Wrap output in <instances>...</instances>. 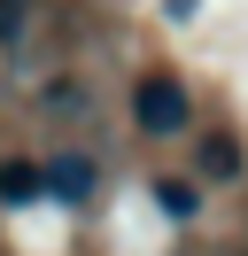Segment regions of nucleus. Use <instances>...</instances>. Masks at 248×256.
<instances>
[{"mask_svg":"<svg viewBox=\"0 0 248 256\" xmlns=\"http://www.w3.org/2000/svg\"><path fill=\"white\" fill-rule=\"evenodd\" d=\"M16 16H24V0H0V39H16Z\"/></svg>","mask_w":248,"mask_h":256,"instance_id":"obj_6","label":"nucleus"},{"mask_svg":"<svg viewBox=\"0 0 248 256\" xmlns=\"http://www.w3.org/2000/svg\"><path fill=\"white\" fill-rule=\"evenodd\" d=\"M202 171L210 178H240V148L232 140H202Z\"/></svg>","mask_w":248,"mask_h":256,"instance_id":"obj_4","label":"nucleus"},{"mask_svg":"<svg viewBox=\"0 0 248 256\" xmlns=\"http://www.w3.org/2000/svg\"><path fill=\"white\" fill-rule=\"evenodd\" d=\"M155 202H163V210H178V218H186V210H194V186H186V178H163V186H155Z\"/></svg>","mask_w":248,"mask_h":256,"instance_id":"obj_5","label":"nucleus"},{"mask_svg":"<svg viewBox=\"0 0 248 256\" xmlns=\"http://www.w3.org/2000/svg\"><path fill=\"white\" fill-rule=\"evenodd\" d=\"M186 86L178 78H140V94H132V116H140V132H155V140H170V132H186Z\"/></svg>","mask_w":248,"mask_h":256,"instance_id":"obj_1","label":"nucleus"},{"mask_svg":"<svg viewBox=\"0 0 248 256\" xmlns=\"http://www.w3.org/2000/svg\"><path fill=\"white\" fill-rule=\"evenodd\" d=\"M39 194H46L39 163H0V202H39Z\"/></svg>","mask_w":248,"mask_h":256,"instance_id":"obj_3","label":"nucleus"},{"mask_svg":"<svg viewBox=\"0 0 248 256\" xmlns=\"http://www.w3.org/2000/svg\"><path fill=\"white\" fill-rule=\"evenodd\" d=\"M46 186H54L62 202H86L93 194V156H54L46 163Z\"/></svg>","mask_w":248,"mask_h":256,"instance_id":"obj_2","label":"nucleus"}]
</instances>
